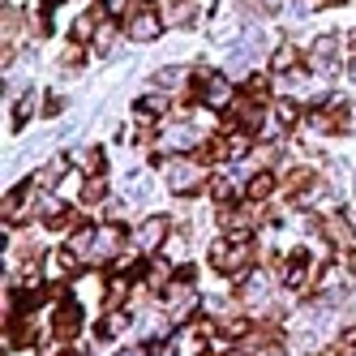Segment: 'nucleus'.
<instances>
[{
	"instance_id": "11",
	"label": "nucleus",
	"mask_w": 356,
	"mask_h": 356,
	"mask_svg": "<svg viewBox=\"0 0 356 356\" xmlns=\"http://www.w3.org/2000/svg\"><path fill=\"white\" fill-rule=\"evenodd\" d=\"M270 279L262 275V270H253L249 279H245V288H241V300H245V309H270Z\"/></svg>"
},
{
	"instance_id": "29",
	"label": "nucleus",
	"mask_w": 356,
	"mask_h": 356,
	"mask_svg": "<svg viewBox=\"0 0 356 356\" xmlns=\"http://www.w3.org/2000/svg\"><path fill=\"white\" fill-rule=\"evenodd\" d=\"M82 56H86V52H82V43H73L69 52H65V60H60V65H65V69H73V65H82Z\"/></svg>"
},
{
	"instance_id": "3",
	"label": "nucleus",
	"mask_w": 356,
	"mask_h": 356,
	"mask_svg": "<svg viewBox=\"0 0 356 356\" xmlns=\"http://www.w3.org/2000/svg\"><path fill=\"white\" fill-rule=\"evenodd\" d=\"M168 185H172V193L193 197L202 189H211V172H207L202 159H172L168 163Z\"/></svg>"
},
{
	"instance_id": "8",
	"label": "nucleus",
	"mask_w": 356,
	"mask_h": 356,
	"mask_svg": "<svg viewBox=\"0 0 356 356\" xmlns=\"http://www.w3.org/2000/svg\"><path fill=\"white\" fill-rule=\"evenodd\" d=\"M163 300H168V314L172 322H189L193 309H197V292H193V279H172L163 288Z\"/></svg>"
},
{
	"instance_id": "33",
	"label": "nucleus",
	"mask_w": 356,
	"mask_h": 356,
	"mask_svg": "<svg viewBox=\"0 0 356 356\" xmlns=\"http://www.w3.org/2000/svg\"><path fill=\"white\" fill-rule=\"evenodd\" d=\"M348 82L356 86V56H352V65H348Z\"/></svg>"
},
{
	"instance_id": "26",
	"label": "nucleus",
	"mask_w": 356,
	"mask_h": 356,
	"mask_svg": "<svg viewBox=\"0 0 356 356\" xmlns=\"http://www.w3.org/2000/svg\"><path fill=\"white\" fill-rule=\"evenodd\" d=\"M104 193H108V181H104V176H90V185L82 189L86 202H104Z\"/></svg>"
},
{
	"instance_id": "30",
	"label": "nucleus",
	"mask_w": 356,
	"mask_h": 356,
	"mask_svg": "<svg viewBox=\"0 0 356 356\" xmlns=\"http://www.w3.org/2000/svg\"><path fill=\"white\" fill-rule=\"evenodd\" d=\"M60 112H65V99L52 95V99H47V108H43V116H60Z\"/></svg>"
},
{
	"instance_id": "27",
	"label": "nucleus",
	"mask_w": 356,
	"mask_h": 356,
	"mask_svg": "<svg viewBox=\"0 0 356 356\" xmlns=\"http://www.w3.org/2000/svg\"><path fill=\"white\" fill-rule=\"evenodd\" d=\"M99 9L108 17H129V0H99Z\"/></svg>"
},
{
	"instance_id": "22",
	"label": "nucleus",
	"mask_w": 356,
	"mask_h": 356,
	"mask_svg": "<svg viewBox=\"0 0 356 356\" xmlns=\"http://www.w3.org/2000/svg\"><path fill=\"white\" fill-rule=\"evenodd\" d=\"M35 104H39L35 95H22L17 104H13V120H9V129H13V134H22V129H26V120L35 116Z\"/></svg>"
},
{
	"instance_id": "17",
	"label": "nucleus",
	"mask_w": 356,
	"mask_h": 356,
	"mask_svg": "<svg viewBox=\"0 0 356 356\" xmlns=\"http://www.w3.org/2000/svg\"><path fill=\"white\" fill-rule=\"evenodd\" d=\"M168 284H172V262H168V258H159V253H155V258H150V266H146V288L163 292Z\"/></svg>"
},
{
	"instance_id": "2",
	"label": "nucleus",
	"mask_w": 356,
	"mask_h": 356,
	"mask_svg": "<svg viewBox=\"0 0 356 356\" xmlns=\"http://www.w3.org/2000/svg\"><path fill=\"white\" fill-rule=\"evenodd\" d=\"M253 253H258V249H253L249 232H227L223 241L211 245V266L219 275H227V279H241L249 270V262H253Z\"/></svg>"
},
{
	"instance_id": "24",
	"label": "nucleus",
	"mask_w": 356,
	"mask_h": 356,
	"mask_svg": "<svg viewBox=\"0 0 356 356\" xmlns=\"http://www.w3.org/2000/svg\"><path fill=\"white\" fill-rule=\"evenodd\" d=\"M211 197L219 202V207H227V202H232V197H236V185H232V181H227V176H219V181L211 185Z\"/></svg>"
},
{
	"instance_id": "20",
	"label": "nucleus",
	"mask_w": 356,
	"mask_h": 356,
	"mask_svg": "<svg viewBox=\"0 0 356 356\" xmlns=\"http://www.w3.org/2000/svg\"><path fill=\"white\" fill-rule=\"evenodd\" d=\"M65 172H69V159H65V155H56L52 163H47V168H43V172L35 176V181H39L43 189H56V185L65 181Z\"/></svg>"
},
{
	"instance_id": "38",
	"label": "nucleus",
	"mask_w": 356,
	"mask_h": 356,
	"mask_svg": "<svg viewBox=\"0 0 356 356\" xmlns=\"http://www.w3.org/2000/svg\"><path fill=\"white\" fill-rule=\"evenodd\" d=\"M142 5H150V0H142Z\"/></svg>"
},
{
	"instance_id": "34",
	"label": "nucleus",
	"mask_w": 356,
	"mask_h": 356,
	"mask_svg": "<svg viewBox=\"0 0 356 356\" xmlns=\"http://www.w3.org/2000/svg\"><path fill=\"white\" fill-rule=\"evenodd\" d=\"M335 356H356V348H352V343H343V348H339Z\"/></svg>"
},
{
	"instance_id": "13",
	"label": "nucleus",
	"mask_w": 356,
	"mask_h": 356,
	"mask_svg": "<svg viewBox=\"0 0 356 356\" xmlns=\"http://www.w3.org/2000/svg\"><path fill=\"white\" fill-rule=\"evenodd\" d=\"M318 232H322V241L348 249L352 245V219L348 215H326V219H318Z\"/></svg>"
},
{
	"instance_id": "37",
	"label": "nucleus",
	"mask_w": 356,
	"mask_h": 356,
	"mask_svg": "<svg viewBox=\"0 0 356 356\" xmlns=\"http://www.w3.org/2000/svg\"><path fill=\"white\" fill-rule=\"evenodd\" d=\"M352 47H356V31H352Z\"/></svg>"
},
{
	"instance_id": "6",
	"label": "nucleus",
	"mask_w": 356,
	"mask_h": 356,
	"mask_svg": "<svg viewBox=\"0 0 356 356\" xmlns=\"http://www.w3.org/2000/svg\"><path fill=\"white\" fill-rule=\"evenodd\" d=\"M305 69H309L314 78H330V73L339 69V39L335 35H318L309 43V52H305Z\"/></svg>"
},
{
	"instance_id": "18",
	"label": "nucleus",
	"mask_w": 356,
	"mask_h": 356,
	"mask_svg": "<svg viewBox=\"0 0 356 356\" xmlns=\"http://www.w3.org/2000/svg\"><path fill=\"white\" fill-rule=\"evenodd\" d=\"M241 95H249L253 104H270V78L266 73H249V78L241 82Z\"/></svg>"
},
{
	"instance_id": "25",
	"label": "nucleus",
	"mask_w": 356,
	"mask_h": 356,
	"mask_svg": "<svg viewBox=\"0 0 356 356\" xmlns=\"http://www.w3.org/2000/svg\"><path fill=\"white\" fill-rule=\"evenodd\" d=\"M253 356H288V343L270 335V339H262L258 348H253Z\"/></svg>"
},
{
	"instance_id": "36",
	"label": "nucleus",
	"mask_w": 356,
	"mask_h": 356,
	"mask_svg": "<svg viewBox=\"0 0 356 356\" xmlns=\"http://www.w3.org/2000/svg\"><path fill=\"white\" fill-rule=\"evenodd\" d=\"M318 5H335V0H318Z\"/></svg>"
},
{
	"instance_id": "9",
	"label": "nucleus",
	"mask_w": 356,
	"mask_h": 356,
	"mask_svg": "<svg viewBox=\"0 0 356 356\" xmlns=\"http://www.w3.org/2000/svg\"><path fill=\"white\" fill-rule=\"evenodd\" d=\"M82 300H60L56 305V314H52V330L60 339H78V330H82Z\"/></svg>"
},
{
	"instance_id": "1",
	"label": "nucleus",
	"mask_w": 356,
	"mask_h": 356,
	"mask_svg": "<svg viewBox=\"0 0 356 356\" xmlns=\"http://www.w3.org/2000/svg\"><path fill=\"white\" fill-rule=\"evenodd\" d=\"M189 104H202V108H211V112H227L236 104V86L223 78V73L215 69H193V78H189V90H185Z\"/></svg>"
},
{
	"instance_id": "4",
	"label": "nucleus",
	"mask_w": 356,
	"mask_h": 356,
	"mask_svg": "<svg viewBox=\"0 0 356 356\" xmlns=\"http://www.w3.org/2000/svg\"><path fill=\"white\" fill-rule=\"evenodd\" d=\"M163 241H172V219L168 215H146L138 223V232H134V249L142 253V258H155V253L163 249Z\"/></svg>"
},
{
	"instance_id": "31",
	"label": "nucleus",
	"mask_w": 356,
	"mask_h": 356,
	"mask_svg": "<svg viewBox=\"0 0 356 356\" xmlns=\"http://www.w3.org/2000/svg\"><path fill=\"white\" fill-rule=\"evenodd\" d=\"M120 356H150V348H146V343H142V348H124Z\"/></svg>"
},
{
	"instance_id": "19",
	"label": "nucleus",
	"mask_w": 356,
	"mask_h": 356,
	"mask_svg": "<svg viewBox=\"0 0 356 356\" xmlns=\"http://www.w3.org/2000/svg\"><path fill=\"white\" fill-rule=\"evenodd\" d=\"M90 47H95L99 56H108V52H112V47H116V17H104V22H99V31H95Z\"/></svg>"
},
{
	"instance_id": "21",
	"label": "nucleus",
	"mask_w": 356,
	"mask_h": 356,
	"mask_svg": "<svg viewBox=\"0 0 356 356\" xmlns=\"http://www.w3.org/2000/svg\"><path fill=\"white\" fill-rule=\"evenodd\" d=\"M181 78H185L181 69L163 65V69H155V73H150V90H181Z\"/></svg>"
},
{
	"instance_id": "28",
	"label": "nucleus",
	"mask_w": 356,
	"mask_h": 356,
	"mask_svg": "<svg viewBox=\"0 0 356 356\" xmlns=\"http://www.w3.org/2000/svg\"><path fill=\"white\" fill-rule=\"evenodd\" d=\"M104 163H108V155H104V150L95 146L90 155H86V172H90V176H104Z\"/></svg>"
},
{
	"instance_id": "5",
	"label": "nucleus",
	"mask_w": 356,
	"mask_h": 356,
	"mask_svg": "<svg viewBox=\"0 0 356 356\" xmlns=\"http://www.w3.org/2000/svg\"><path fill=\"white\" fill-rule=\"evenodd\" d=\"M124 35H129L134 43H155L163 35V13L155 5H138L129 9V17H124Z\"/></svg>"
},
{
	"instance_id": "12",
	"label": "nucleus",
	"mask_w": 356,
	"mask_h": 356,
	"mask_svg": "<svg viewBox=\"0 0 356 356\" xmlns=\"http://www.w3.org/2000/svg\"><path fill=\"white\" fill-rule=\"evenodd\" d=\"M279 185H284V181H279V172H270V168L253 172L249 181H245V202H266V197H275Z\"/></svg>"
},
{
	"instance_id": "32",
	"label": "nucleus",
	"mask_w": 356,
	"mask_h": 356,
	"mask_svg": "<svg viewBox=\"0 0 356 356\" xmlns=\"http://www.w3.org/2000/svg\"><path fill=\"white\" fill-rule=\"evenodd\" d=\"M262 9L266 13H279V9H284V0H262Z\"/></svg>"
},
{
	"instance_id": "10",
	"label": "nucleus",
	"mask_w": 356,
	"mask_h": 356,
	"mask_svg": "<svg viewBox=\"0 0 356 356\" xmlns=\"http://www.w3.org/2000/svg\"><path fill=\"white\" fill-rule=\"evenodd\" d=\"M305 284H309V249H296V253H288V262H284V288L300 292Z\"/></svg>"
},
{
	"instance_id": "15",
	"label": "nucleus",
	"mask_w": 356,
	"mask_h": 356,
	"mask_svg": "<svg viewBox=\"0 0 356 356\" xmlns=\"http://www.w3.org/2000/svg\"><path fill=\"white\" fill-rule=\"evenodd\" d=\"M124 326H129V309H108L104 318H99V330H95V335H99V343H108V339L120 335Z\"/></svg>"
},
{
	"instance_id": "35",
	"label": "nucleus",
	"mask_w": 356,
	"mask_h": 356,
	"mask_svg": "<svg viewBox=\"0 0 356 356\" xmlns=\"http://www.w3.org/2000/svg\"><path fill=\"white\" fill-rule=\"evenodd\" d=\"M227 356H253V352H227Z\"/></svg>"
},
{
	"instance_id": "14",
	"label": "nucleus",
	"mask_w": 356,
	"mask_h": 356,
	"mask_svg": "<svg viewBox=\"0 0 356 356\" xmlns=\"http://www.w3.org/2000/svg\"><path fill=\"white\" fill-rule=\"evenodd\" d=\"M300 47L296 43H279L275 52H270V73L275 78H288V73H300Z\"/></svg>"
},
{
	"instance_id": "23",
	"label": "nucleus",
	"mask_w": 356,
	"mask_h": 356,
	"mask_svg": "<svg viewBox=\"0 0 356 356\" xmlns=\"http://www.w3.org/2000/svg\"><path fill=\"white\" fill-rule=\"evenodd\" d=\"M275 124H279V129H296V124H300V108L292 104V99H279V104H275Z\"/></svg>"
},
{
	"instance_id": "7",
	"label": "nucleus",
	"mask_w": 356,
	"mask_h": 356,
	"mask_svg": "<svg viewBox=\"0 0 356 356\" xmlns=\"http://www.w3.org/2000/svg\"><path fill=\"white\" fill-rule=\"evenodd\" d=\"M120 245H124V227L116 223V219H108V223H99L95 227V245H90V266H104V262H112L116 253H120Z\"/></svg>"
},
{
	"instance_id": "16",
	"label": "nucleus",
	"mask_w": 356,
	"mask_h": 356,
	"mask_svg": "<svg viewBox=\"0 0 356 356\" xmlns=\"http://www.w3.org/2000/svg\"><path fill=\"white\" fill-rule=\"evenodd\" d=\"M90 245H95V227H90V223H78V227L69 232V241H65V249H69V253H78L82 262L90 258Z\"/></svg>"
}]
</instances>
